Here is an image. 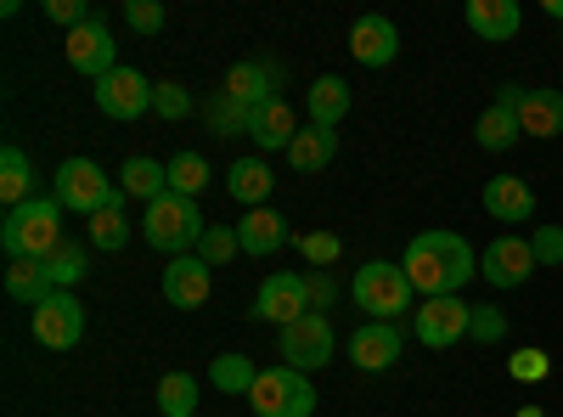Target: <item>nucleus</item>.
Instances as JSON below:
<instances>
[{"label":"nucleus","instance_id":"nucleus-1","mask_svg":"<svg viewBox=\"0 0 563 417\" xmlns=\"http://www.w3.org/2000/svg\"><path fill=\"white\" fill-rule=\"evenodd\" d=\"M400 271L411 276V288L422 299H445V294H462L467 276H479V254L467 249V238L456 231H417L400 254Z\"/></svg>","mask_w":563,"mask_h":417},{"label":"nucleus","instance_id":"nucleus-2","mask_svg":"<svg viewBox=\"0 0 563 417\" xmlns=\"http://www.w3.org/2000/svg\"><path fill=\"white\" fill-rule=\"evenodd\" d=\"M0 249L12 260H52L63 249V204L29 198L23 209H7V220H0Z\"/></svg>","mask_w":563,"mask_h":417},{"label":"nucleus","instance_id":"nucleus-3","mask_svg":"<svg viewBox=\"0 0 563 417\" xmlns=\"http://www.w3.org/2000/svg\"><path fill=\"white\" fill-rule=\"evenodd\" d=\"M209 231L198 198H180V193H164L158 204H147V215H141V238H147L158 254L180 260L186 249H198V238Z\"/></svg>","mask_w":563,"mask_h":417},{"label":"nucleus","instance_id":"nucleus-4","mask_svg":"<svg viewBox=\"0 0 563 417\" xmlns=\"http://www.w3.org/2000/svg\"><path fill=\"white\" fill-rule=\"evenodd\" d=\"M350 299H355L372 321H395V316L411 310L417 288H411V276H406L400 265H389V260H366V265L355 271V283H350Z\"/></svg>","mask_w":563,"mask_h":417},{"label":"nucleus","instance_id":"nucleus-5","mask_svg":"<svg viewBox=\"0 0 563 417\" xmlns=\"http://www.w3.org/2000/svg\"><path fill=\"white\" fill-rule=\"evenodd\" d=\"M254 417H310L316 411V384L299 366H265L249 389Z\"/></svg>","mask_w":563,"mask_h":417},{"label":"nucleus","instance_id":"nucleus-6","mask_svg":"<svg viewBox=\"0 0 563 417\" xmlns=\"http://www.w3.org/2000/svg\"><path fill=\"white\" fill-rule=\"evenodd\" d=\"M52 187H57L52 198H57L63 209L85 215V220L97 215V209H108V204L124 193V187H113V180L102 175V164H97V158H68V164L57 169V180H52Z\"/></svg>","mask_w":563,"mask_h":417},{"label":"nucleus","instance_id":"nucleus-7","mask_svg":"<svg viewBox=\"0 0 563 417\" xmlns=\"http://www.w3.org/2000/svg\"><path fill=\"white\" fill-rule=\"evenodd\" d=\"M153 79L141 74V68H130V63H119L113 74H102L97 79V108L108 113V119H119V124H130V119H141V113H153Z\"/></svg>","mask_w":563,"mask_h":417},{"label":"nucleus","instance_id":"nucleus-8","mask_svg":"<svg viewBox=\"0 0 563 417\" xmlns=\"http://www.w3.org/2000/svg\"><path fill=\"white\" fill-rule=\"evenodd\" d=\"M282 361L288 366H299V373H316V366H327L333 361V321H327L321 310H310V316H299V321H288V328H282Z\"/></svg>","mask_w":563,"mask_h":417},{"label":"nucleus","instance_id":"nucleus-9","mask_svg":"<svg viewBox=\"0 0 563 417\" xmlns=\"http://www.w3.org/2000/svg\"><path fill=\"white\" fill-rule=\"evenodd\" d=\"M467 321H474V305H462V294H445V299H422L417 305L411 333H417V344H429V350H451L456 339H467Z\"/></svg>","mask_w":563,"mask_h":417},{"label":"nucleus","instance_id":"nucleus-10","mask_svg":"<svg viewBox=\"0 0 563 417\" xmlns=\"http://www.w3.org/2000/svg\"><path fill=\"white\" fill-rule=\"evenodd\" d=\"M536 249L530 238H512V231H501L496 243H485V260H479V276L490 288H525L530 276H536Z\"/></svg>","mask_w":563,"mask_h":417},{"label":"nucleus","instance_id":"nucleus-11","mask_svg":"<svg viewBox=\"0 0 563 417\" xmlns=\"http://www.w3.org/2000/svg\"><path fill=\"white\" fill-rule=\"evenodd\" d=\"M63 57H68V68H79V74H90V79L113 74V68H119V45H113V29H108L102 18H90V23L68 29V40H63Z\"/></svg>","mask_w":563,"mask_h":417},{"label":"nucleus","instance_id":"nucleus-12","mask_svg":"<svg viewBox=\"0 0 563 417\" xmlns=\"http://www.w3.org/2000/svg\"><path fill=\"white\" fill-rule=\"evenodd\" d=\"M85 339V305L74 294H52L45 305H34V344L45 350H74Z\"/></svg>","mask_w":563,"mask_h":417},{"label":"nucleus","instance_id":"nucleus-13","mask_svg":"<svg viewBox=\"0 0 563 417\" xmlns=\"http://www.w3.org/2000/svg\"><path fill=\"white\" fill-rule=\"evenodd\" d=\"M254 316L260 321H276V328H288V321L310 316V283L294 271H276L260 283V299H254Z\"/></svg>","mask_w":563,"mask_h":417},{"label":"nucleus","instance_id":"nucleus-14","mask_svg":"<svg viewBox=\"0 0 563 417\" xmlns=\"http://www.w3.org/2000/svg\"><path fill=\"white\" fill-rule=\"evenodd\" d=\"M406 355V339L395 321H361V328L350 333V361L361 366V373H389V366Z\"/></svg>","mask_w":563,"mask_h":417},{"label":"nucleus","instance_id":"nucleus-15","mask_svg":"<svg viewBox=\"0 0 563 417\" xmlns=\"http://www.w3.org/2000/svg\"><path fill=\"white\" fill-rule=\"evenodd\" d=\"M350 57H355L361 68H389V63L400 57V29H395V18H384V12L355 18V29H350Z\"/></svg>","mask_w":563,"mask_h":417},{"label":"nucleus","instance_id":"nucleus-16","mask_svg":"<svg viewBox=\"0 0 563 417\" xmlns=\"http://www.w3.org/2000/svg\"><path fill=\"white\" fill-rule=\"evenodd\" d=\"M209 294H214V265H203L198 254L169 260V271H164V299H169L175 310H203Z\"/></svg>","mask_w":563,"mask_h":417},{"label":"nucleus","instance_id":"nucleus-17","mask_svg":"<svg viewBox=\"0 0 563 417\" xmlns=\"http://www.w3.org/2000/svg\"><path fill=\"white\" fill-rule=\"evenodd\" d=\"M519 102H525V85H501V97L479 113L474 135H479L485 153H507V147L525 135V130H519Z\"/></svg>","mask_w":563,"mask_h":417},{"label":"nucleus","instance_id":"nucleus-18","mask_svg":"<svg viewBox=\"0 0 563 417\" xmlns=\"http://www.w3.org/2000/svg\"><path fill=\"white\" fill-rule=\"evenodd\" d=\"M294 135H299V113L288 108V97H271V102H260L249 113V142L260 153H288Z\"/></svg>","mask_w":563,"mask_h":417},{"label":"nucleus","instance_id":"nucleus-19","mask_svg":"<svg viewBox=\"0 0 563 417\" xmlns=\"http://www.w3.org/2000/svg\"><path fill=\"white\" fill-rule=\"evenodd\" d=\"M485 215L501 226H525L536 215V187L525 175H490L485 180Z\"/></svg>","mask_w":563,"mask_h":417},{"label":"nucleus","instance_id":"nucleus-20","mask_svg":"<svg viewBox=\"0 0 563 417\" xmlns=\"http://www.w3.org/2000/svg\"><path fill=\"white\" fill-rule=\"evenodd\" d=\"M519 130L530 135V142H552V135H563V90H525Z\"/></svg>","mask_w":563,"mask_h":417},{"label":"nucleus","instance_id":"nucleus-21","mask_svg":"<svg viewBox=\"0 0 563 417\" xmlns=\"http://www.w3.org/2000/svg\"><path fill=\"white\" fill-rule=\"evenodd\" d=\"M238 243H243V254H276L282 243H294V231H288V220H282L276 209H249L243 220H238Z\"/></svg>","mask_w":563,"mask_h":417},{"label":"nucleus","instance_id":"nucleus-22","mask_svg":"<svg viewBox=\"0 0 563 417\" xmlns=\"http://www.w3.org/2000/svg\"><path fill=\"white\" fill-rule=\"evenodd\" d=\"M462 18H467V29H474L479 40H512L519 23H525L519 0H467Z\"/></svg>","mask_w":563,"mask_h":417},{"label":"nucleus","instance_id":"nucleus-23","mask_svg":"<svg viewBox=\"0 0 563 417\" xmlns=\"http://www.w3.org/2000/svg\"><path fill=\"white\" fill-rule=\"evenodd\" d=\"M220 90H225V97H238L243 108H260V102L276 97V68L271 63H231Z\"/></svg>","mask_w":563,"mask_h":417},{"label":"nucleus","instance_id":"nucleus-24","mask_svg":"<svg viewBox=\"0 0 563 417\" xmlns=\"http://www.w3.org/2000/svg\"><path fill=\"white\" fill-rule=\"evenodd\" d=\"M305 113H310V124H321V130H339V119L350 113V85H344L339 74H321V79L305 90Z\"/></svg>","mask_w":563,"mask_h":417},{"label":"nucleus","instance_id":"nucleus-25","mask_svg":"<svg viewBox=\"0 0 563 417\" xmlns=\"http://www.w3.org/2000/svg\"><path fill=\"white\" fill-rule=\"evenodd\" d=\"M271 187H276V175H271L265 158H238V164L225 169V193L238 198V204H249V209H265Z\"/></svg>","mask_w":563,"mask_h":417},{"label":"nucleus","instance_id":"nucleus-26","mask_svg":"<svg viewBox=\"0 0 563 417\" xmlns=\"http://www.w3.org/2000/svg\"><path fill=\"white\" fill-rule=\"evenodd\" d=\"M333 158H339V135L321 130V124H305V130L294 135V147H288V164H294L299 175H316V169H327Z\"/></svg>","mask_w":563,"mask_h":417},{"label":"nucleus","instance_id":"nucleus-27","mask_svg":"<svg viewBox=\"0 0 563 417\" xmlns=\"http://www.w3.org/2000/svg\"><path fill=\"white\" fill-rule=\"evenodd\" d=\"M0 198H7V209H23L34 193V164L23 147H0Z\"/></svg>","mask_w":563,"mask_h":417},{"label":"nucleus","instance_id":"nucleus-28","mask_svg":"<svg viewBox=\"0 0 563 417\" xmlns=\"http://www.w3.org/2000/svg\"><path fill=\"white\" fill-rule=\"evenodd\" d=\"M7 294L18 299V305H45L57 288H52V276H45V260H12L7 265Z\"/></svg>","mask_w":563,"mask_h":417},{"label":"nucleus","instance_id":"nucleus-29","mask_svg":"<svg viewBox=\"0 0 563 417\" xmlns=\"http://www.w3.org/2000/svg\"><path fill=\"white\" fill-rule=\"evenodd\" d=\"M119 180H124V198L158 204V198L169 193V164H158V158H130Z\"/></svg>","mask_w":563,"mask_h":417},{"label":"nucleus","instance_id":"nucleus-30","mask_svg":"<svg viewBox=\"0 0 563 417\" xmlns=\"http://www.w3.org/2000/svg\"><path fill=\"white\" fill-rule=\"evenodd\" d=\"M85 238H90V249H102V254H119V249L130 243V220H124V193H119V198H113L108 209H97V215H90Z\"/></svg>","mask_w":563,"mask_h":417},{"label":"nucleus","instance_id":"nucleus-31","mask_svg":"<svg viewBox=\"0 0 563 417\" xmlns=\"http://www.w3.org/2000/svg\"><path fill=\"white\" fill-rule=\"evenodd\" d=\"M45 276H52V288H79L85 283V276H90V254L74 243V238H63V249L52 254V260H45Z\"/></svg>","mask_w":563,"mask_h":417},{"label":"nucleus","instance_id":"nucleus-32","mask_svg":"<svg viewBox=\"0 0 563 417\" xmlns=\"http://www.w3.org/2000/svg\"><path fill=\"white\" fill-rule=\"evenodd\" d=\"M209 378H214L220 395H249L254 378H260V366H254L249 355H214V361H209Z\"/></svg>","mask_w":563,"mask_h":417},{"label":"nucleus","instance_id":"nucleus-33","mask_svg":"<svg viewBox=\"0 0 563 417\" xmlns=\"http://www.w3.org/2000/svg\"><path fill=\"white\" fill-rule=\"evenodd\" d=\"M158 406H164V417H198V378L192 373H164Z\"/></svg>","mask_w":563,"mask_h":417},{"label":"nucleus","instance_id":"nucleus-34","mask_svg":"<svg viewBox=\"0 0 563 417\" xmlns=\"http://www.w3.org/2000/svg\"><path fill=\"white\" fill-rule=\"evenodd\" d=\"M209 180H214V175H209V158H203V153H175V158H169V193L198 198Z\"/></svg>","mask_w":563,"mask_h":417},{"label":"nucleus","instance_id":"nucleus-35","mask_svg":"<svg viewBox=\"0 0 563 417\" xmlns=\"http://www.w3.org/2000/svg\"><path fill=\"white\" fill-rule=\"evenodd\" d=\"M249 113L254 108H243L238 97H225V90H214V97L203 102V119H209L214 135H249Z\"/></svg>","mask_w":563,"mask_h":417},{"label":"nucleus","instance_id":"nucleus-36","mask_svg":"<svg viewBox=\"0 0 563 417\" xmlns=\"http://www.w3.org/2000/svg\"><path fill=\"white\" fill-rule=\"evenodd\" d=\"M231 254H243V243H238V226H209L203 238H198V260H203V265H214V271H220Z\"/></svg>","mask_w":563,"mask_h":417},{"label":"nucleus","instance_id":"nucleus-37","mask_svg":"<svg viewBox=\"0 0 563 417\" xmlns=\"http://www.w3.org/2000/svg\"><path fill=\"white\" fill-rule=\"evenodd\" d=\"M153 113H158L164 124L186 119V113H192V90H186V85H175V79H164V85L153 90Z\"/></svg>","mask_w":563,"mask_h":417},{"label":"nucleus","instance_id":"nucleus-38","mask_svg":"<svg viewBox=\"0 0 563 417\" xmlns=\"http://www.w3.org/2000/svg\"><path fill=\"white\" fill-rule=\"evenodd\" d=\"M467 339H479V344H501V339H507V310H496V305H474Z\"/></svg>","mask_w":563,"mask_h":417},{"label":"nucleus","instance_id":"nucleus-39","mask_svg":"<svg viewBox=\"0 0 563 417\" xmlns=\"http://www.w3.org/2000/svg\"><path fill=\"white\" fill-rule=\"evenodd\" d=\"M294 243L310 265H339V254H344V243L333 238V231H305V238H294Z\"/></svg>","mask_w":563,"mask_h":417},{"label":"nucleus","instance_id":"nucleus-40","mask_svg":"<svg viewBox=\"0 0 563 417\" xmlns=\"http://www.w3.org/2000/svg\"><path fill=\"white\" fill-rule=\"evenodd\" d=\"M507 373L519 378V384H541V378L552 373V361H547V350H512Z\"/></svg>","mask_w":563,"mask_h":417},{"label":"nucleus","instance_id":"nucleus-41","mask_svg":"<svg viewBox=\"0 0 563 417\" xmlns=\"http://www.w3.org/2000/svg\"><path fill=\"white\" fill-rule=\"evenodd\" d=\"M124 23L135 34H158L164 29V7H158V0H124Z\"/></svg>","mask_w":563,"mask_h":417},{"label":"nucleus","instance_id":"nucleus-42","mask_svg":"<svg viewBox=\"0 0 563 417\" xmlns=\"http://www.w3.org/2000/svg\"><path fill=\"white\" fill-rule=\"evenodd\" d=\"M530 249H536V265H563V226H536Z\"/></svg>","mask_w":563,"mask_h":417},{"label":"nucleus","instance_id":"nucleus-43","mask_svg":"<svg viewBox=\"0 0 563 417\" xmlns=\"http://www.w3.org/2000/svg\"><path fill=\"white\" fill-rule=\"evenodd\" d=\"M45 18L79 29V23H90V7H85V0H45Z\"/></svg>","mask_w":563,"mask_h":417},{"label":"nucleus","instance_id":"nucleus-44","mask_svg":"<svg viewBox=\"0 0 563 417\" xmlns=\"http://www.w3.org/2000/svg\"><path fill=\"white\" fill-rule=\"evenodd\" d=\"M547 18H558V23H563V0H547Z\"/></svg>","mask_w":563,"mask_h":417},{"label":"nucleus","instance_id":"nucleus-45","mask_svg":"<svg viewBox=\"0 0 563 417\" xmlns=\"http://www.w3.org/2000/svg\"><path fill=\"white\" fill-rule=\"evenodd\" d=\"M519 417H547V411L541 406H519Z\"/></svg>","mask_w":563,"mask_h":417}]
</instances>
